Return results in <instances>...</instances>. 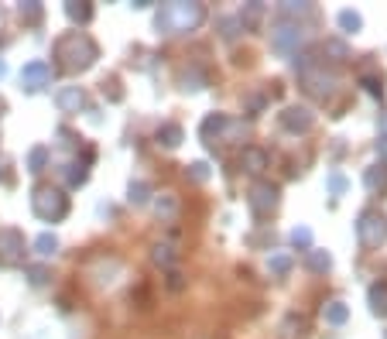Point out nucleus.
<instances>
[{
	"label": "nucleus",
	"instance_id": "obj_1",
	"mask_svg": "<svg viewBox=\"0 0 387 339\" xmlns=\"http://www.w3.org/2000/svg\"><path fill=\"white\" fill-rule=\"evenodd\" d=\"M52 59H55V65L62 72H86L99 59V45L86 31H69V35L55 38Z\"/></svg>",
	"mask_w": 387,
	"mask_h": 339
},
{
	"label": "nucleus",
	"instance_id": "obj_2",
	"mask_svg": "<svg viewBox=\"0 0 387 339\" xmlns=\"http://www.w3.org/2000/svg\"><path fill=\"white\" fill-rule=\"evenodd\" d=\"M202 21H206V7L202 4H195V0H175V4H165L155 14V28L161 35H189Z\"/></svg>",
	"mask_w": 387,
	"mask_h": 339
},
{
	"label": "nucleus",
	"instance_id": "obj_3",
	"mask_svg": "<svg viewBox=\"0 0 387 339\" xmlns=\"http://www.w3.org/2000/svg\"><path fill=\"white\" fill-rule=\"evenodd\" d=\"M31 209L41 223H62L69 216V196L55 185H38L31 196Z\"/></svg>",
	"mask_w": 387,
	"mask_h": 339
},
{
	"label": "nucleus",
	"instance_id": "obj_4",
	"mask_svg": "<svg viewBox=\"0 0 387 339\" xmlns=\"http://www.w3.org/2000/svg\"><path fill=\"white\" fill-rule=\"evenodd\" d=\"M356 240L367 247V250H377L387 243V216L381 209H364L356 216Z\"/></svg>",
	"mask_w": 387,
	"mask_h": 339
},
{
	"label": "nucleus",
	"instance_id": "obj_5",
	"mask_svg": "<svg viewBox=\"0 0 387 339\" xmlns=\"http://www.w3.org/2000/svg\"><path fill=\"white\" fill-rule=\"evenodd\" d=\"M305 28L302 24H291V21H278L271 28V48L278 55H298V48L305 45Z\"/></svg>",
	"mask_w": 387,
	"mask_h": 339
},
{
	"label": "nucleus",
	"instance_id": "obj_6",
	"mask_svg": "<svg viewBox=\"0 0 387 339\" xmlns=\"http://www.w3.org/2000/svg\"><path fill=\"white\" fill-rule=\"evenodd\" d=\"M278 202H281V189L274 182H254L251 192H247V206H251V213L257 220H268L278 209Z\"/></svg>",
	"mask_w": 387,
	"mask_h": 339
},
{
	"label": "nucleus",
	"instance_id": "obj_7",
	"mask_svg": "<svg viewBox=\"0 0 387 339\" xmlns=\"http://www.w3.org/2000/svg\"><path fill=\"white\" fill-rule=\"evenodd\" d=\"M302 89L309 93L312 100H329L332 93H336V76L332 72H326V65L319 62L315 69H309V72H302Z\"/></svg>",
	"mask_w": 387,
	"mask_h": 339
},
{
	"label": "nucleus",
	"instance_id": "obj_8",
	"mask_svg": "<svg viewBox=\"0 0 387 339\" xmlns=\"http://www.w3.org/2000/svg\"><path fill=\"white\" fill-rule=\"evenodd\" d=\"M24 233L14 230V226H7V230H0V267H18L24 264Z\"/></svg>",
	"mask_w": 387,
	"mask_h": 339
},
{
	"label": "nucleus",
	"instance_id": "obj_9",
	"mask_svg": "<svg viewBox=\"0 0 387 339\" xmlns=\"http://www.w3.org/2000/svg\"><path fill=\"white\" fill-rule=\"evenodd\" d=\"M278 123H281V130H288V134H309L312 127H315V113H312L309 106L291 103V106H285V110L278 113Z\"/></svg>",
	"mask_w": 387,
	"mask_h": 339
},
{
	"label": "nucleus",
	"instance_id": "obj_10",
	"mask_svg": "<svg viewBox=\"0 0 387 339\" xmlns=\"http://www.w3.org/2000/svg\"><path fill=\"white\" fill-rule=\"evenodd\" d=\"M52 76H55V69H52L48 62H41V59L28 62V65L21 69V82H24V89H28V93H38L41 86H48V82H52Z\"/></svg>",
	"mask_w": 387,
	"mask_h": 339
},
{
	"label": "nucleus",
	"instance_id": "obj_11",
	"mask_svg": "<svg viewBox=\"0 0 387 339\" xmlns=\"http://www.w3.org/2000/svg\"><path fill=\"white\" fill-rule=\"evenodd\" d=\"M240 168H244L247 175H261V172L268 168V151L257 148V144H247V148L240 151Z\"/></svg>",
	"mask_w": 387,
	"mask_h": 339
},
{
	"label": "nucleus",
	"instance_id": "obj_12",
	"mask_svg": "<svg viewBox=\"0 0 387 339\" xmlns=\"http://www.w3.org/2000/svg\"><path fill=\"white\" fill-rule=\"evenodd\" d=\"M55 103L62 113H79V110L86 106V89H82V86H65V89H58Z\"/></svg>",
	"mask_w": 387,
	"mask_h": 339
},
{
	"label": "nucleus",
	"instance_id": "obj_13",
	"mask_svg": "<svg viewBox=\"0 0 387 339\" xmlns=\"http://www.w3.org/2000/svg\"><path fill=\"white\" fill-rule=\"evenodd\" d=\"M278 14H281V21L298 24V21H309L315 14V7H312L309 0H285V4H278Z\"/></svg>",
	"mask_w": 387,
	"mask_h": 339
},
{
	"label": "nucleus",
	"instance_id": "obj_14",
	"mask_svg": "<svg viewBox=\"0 0 387 339\" xmlns=\"http://www.w3.org/2000/svg\"><path fill=\"white\" fill-rule=\"evenodd\" d=\"M278 336L281 339H309V319L298 316V312H291V316H285V322L278 326Z\"/></svg>",
	"mask_w": 387,
	"mask_h": 339
},
{
	"label": "nucleus",
	"instance_id": "obj_15",
	"mask_svg": "<svg viewBox=\"0 0 387 339\" xmlns=\"http://www.w3.org/2000/svg\"><path fill=\"white\" fill-rule=\"evenodd\" d=\"M178 86H182L185 93H199V89H206V86H209V72H206V69H199V65H189V69H182V72H178Z\"/></svg>",
	"mask_w": 387,
	"mask_h": 339
},
{
	"label": "nucleus",
	"instance_id": "obj_16",
	"mask_svg": "<svg viewBox=\"0 0 387 339\" xmlns=\"http://www.w3.org/2000/svg\"><path fill=\"white\" fill-rule=\"evenodd\" d=\"M364 185H367L370 196H384V192H387V165H384V161L370 165L367 172H364Z\"/></svg>",
	"mask_w": 387,
	"mask_h": 339
},
{
	"label": "nucleus",
	"instance_id": "obj_17",
	"mask_svg": "<svg viewBox=\"0 0 387 339\" xmlns=\"http://www.w3.org/2000/svg\"><path fill=\"white\" fill-rule=\"evenodd\" d=\"M227 113H209V117L202 120V127H199V134H202V140L206 144H216V140L223 138V127H227Z\"/></svg>",
	"mask_w": 387,
	"mask_h": 339
},
{
	"label": "nucleus",
	"instance_id": "obj_18",
	"mask_svg": "<svg viewBox=\"0 0 387 339\" xmlns=\"http://www.w3.org/2000/svg\"><path fill=\"white\" fill-rule=\"evenodd\" d=\"M319 52H322V55H326L332 65H343V62H349V45L343 38H326L322 45H319Z\"/></svg>",
	"mask_w": 387,
	"mask_h": 339
},
{
	"label": "nucleus",
	"instance_id": "obj_19",
	"mask_svg": "<svg viewBox=\"0 0 387 339\" xmlns=\"http://www.w3.org/2000/svg\"><path fill=\"white\" fill-rule=\"evenodd\" d=\"M291 267H295V257H291L288 250H271L268 254V271H271L274 278H288Z\"/></svg>",
	"mask_w": 387,
	"mask_h": 339
},
{
	"label": "nucleus",
	"instance_id": "obj_20",
	"mask_svg": "<svg viewBox=\"0 0 387 339\" xmlns=\"http://www.w3.org/2000/svg\"><path fill=\"white\" fill-rule=\"evenodd\" d=\"M367 305L374 316H387V281H374L367 288Z\"/></svg>",
	"mask_w": 387,
	"mask_h": 339
},
{
	"label": "nucleus",
	"instance_id": "obj_21",
	"mask_svg": "<svg viewBox=\"0 0 387 339\" xmlns=\"http://www.w3.org/2000/svg\"><path fill=\"white\" fill-rule=\"evenodd\" d=\"M305 267L315 271V274H326V271L332 267V254L329 250H315V247H312V250H305Z\"/></svg>",
	"mask_w": 387,
	"mask_h": 339
},
{
	"label": "nucleus",
	"instance_id": "obj_22",
	"mask_svg": "<svg viewBox=\"0 0 387 339\" xmlns=\"http://www.w3.org/2000/svg\"><path fill=\"white\" fill-rule=\"evenodd\" d=\"M155 138H158V144H165V148H178V144L185 140V130H182L178 123H161Z\"/></svg>",
	"mask_w": 387,
	"mask_h": 339
},
{
	"label": "nucleus",
	"instance_id": "obj_23",
	"mask_svg": "<svg viewBox=\"0 0 387 339\" xmlns=\"http://www.w3.org/2000/svg\"><path fill=\"white\" fill-rule=\"evenodd\" d=\"M360 86L367 89L374 100H384V76H381V72H370V69H364V72H360Z\"/></svg>",
	"mask_w": 387,
	"mask_h": 339
},
{
	"label": "nucleus",
	"instance_id": "obj_24",
	"mask_svg": "<svg viewBox=\"0 0 387 339\" xmlns=\"http://www.w3.org/2000/svg\"><path fill=\"white\" fill-rule=\"evenodd\" d=\"M336 24H339L347 35H356V31L364 28V14H360V11H353V7H347V11H339V14H336Z\"/></svg>",
	"mask_w": 387,
	"mask_h": 339
},
{
	"label": "nucleus",
	"instance_id": "obj_25",
	"mask_svg": "<svg viewBox=\"0 0 387 339\" xmlns=\"http://www.w3.org/2000/svg\"><path fill=\"white\" fill-rule=\"evenodd\" d=\"M322 319L329 322V326H347L349 309L343 301H326V305H322Z\"/></svg>",
	"mask_w": 387,
	"mask_h": 339
},
{
	"label": "nucleus",
	"instance_id": "obj_26",
	"mask_svg": "<svg viewBox=\"0 0 387 339\" xmlns=\"http://www.w3.org/2000/svg\"><path fill=\"white\" fill-rule=\"evenodd\" d=\"M65 14H69V21H76V24H86V21L93 18V4H86V0H69V4H65Z\"/></svg>",
	"mask_w": 387,
	"mask_h": 339
},
{
	"label": "nucleus",
	"instance_id": "obj_27",
	"mask_svg": "<svg viewBox=\"0 0 387 339\" xmlns=\"http://www.w3.org/2000/svg\"><path fill=\"white\" fill-rule=\"evenodd\" d=\"M155 213L161 216V220H175V216H178V199H175L172 192L158 196V199H155Z\"/></svg>",
	"mask_w": 387,
	"mask_h": 339
},
{
	"label": "nucleus",
	"instance_id": "obj_28",
	"mask_svg": "<svg viewBox=\"0 0 387 339\" xmlns=\"http://www.w3.org/2000/svg\"><path fill=\"white\" fill-rule=\"evenodd\" d=\"M86 179H89V165H82V161H72V165H65V182H69L72 189L86 185Z\"/></svg>",
	"mask_w": 387,
	"mask_h": 339
},
{
	"label": "nucleus",
	"instance_id": "obj_29",
	"mask_svg": "<svg viewBox=\"0 0 387 339\" xmlns=\"http://www.w3.org/2000/svg\"><path fill=\"white\" fill-rule=\"evenodd\" d=\"M41 18H45V4H38V0H28V4H21V21L24 24H41Z\"/></svg>",
	"mask_w": 387,
	"mask_h": 339
},
{
	"label": "nucleus",
	"instance_id": "obj_30",
	"mask_svg": "<svg viewBox=\"0 0 387 339\" xmlns=\"http://www.w3.org/2000/svg\"><path fill=\"white\" fill-rule=\"evenodd\" d=\"M261 18H264V4H261V0H251V4H244V11H240V24H244V28L257 24Z\"/></svg>",
	"mask_w": 387,
	"mask_h": 339
},
{
	"label": "nucleus",
	"instance_id": "obj_31",
	"mask_svg": "<svg viewBox=\"0 0 387 339\" xmlns=\"http://www.w3.org/2000/svg\"><path fill=\"white\" fill-rule=\"evenodd\" d=\"M151 199V185L148 182H131V189H127V202H134V206H144V202Z\"/></svg>",
	"mask_w": 387,
	"mask_h": 339
},
{
	"label": "nucleus",
	"instance_id": "obj_32",
	"mask_svg": "<svg viewBox=\"0 0 387 339\" xmlns=\"http://www.w3.org/2000/svg\"><path fill=\"white\" fill-rule=\"evenodd\" d=\"M151 260H155L158 267H172L175 264V247H168V243H155V247H151Z\"/></svg>",
	"mask_w": 387,
	"mask_h": 339
},
{
	"label": "nucleus",
	"instance_id": "obj_33",
	"mask_svg": "<svg viewBox=\"0 0 387 339\" xmlns=\"http://www.w3.org/2000/svg\"><path fill=\"white\" fill-rule=\"evenodd\" d=\"M288 240H291L295 250H312V230L309 226H295V230L288 233Z\"/></svg>",
	"mask_w": 387,
	"mask_h": 339
},
{
	"label": "nucleus",
	"instance_id": "obj_34",
	"mask_svg": "<svg viewBox=\"0 0 387 339\" xmlns=\"http://www.w3.org/2000/svg\"><path fill=\"white\" fill-rule=\"evenodd\" d=\"M209 175H213V168H209L206 161H192V165L185 168V179H189V182H199V185H202V182H209Z\"/></svg>",
	"mask_w": 387,
	"mask_h": 339
},
{
	"label": "nucleus",
	"instance_id": "obj_35",
	"mask_svg": "<svg viewBox=\"0 0 387 339\" xmlns=\"http://www.w3.org/2000/svg\"><path fill=\"white\" fill-rule=\"evenodd\" d=\"M24 274H28V281H31L35 288L48 284V278H52V271H48L45 264H28V267H24Z\"/></svg>",
	"mask_w": 387,
	"mask_h": 339
},
{
	"label": "nucleus",
	"instance_id": "obj_36",
	"mask_svg": "<svg viewBox=\"0 0 387 339\" xmlns=\"http://www.w3.org/2000/svg\"><path fill=\"white\" fill-rule=\"evenodd\" d=\"M35 250H38L41 257H52V254H58V237H55V233H41V237L35 240Z\"/></svg>",
	"mask_w": 387,
	"mask_h": 339
},
{
	"label": "nucleus",
	"instance_id": "obj_37",
	"mask_svg": "<svg viewBox=\"0 0 387 339\" xmlns=\"http://www.w3.org/2000/svg\"><path fill=\"white\" fill-rule=\"evenodd\" d=\"M264 106H268V96H264V93H251V96L244 100L247 117H261V113H264Z\"/></svg>",
	"mask_w": 387,
	"mask_h": 339
},
{
	"label": "nucleus",
	"instance_id": "obj_38",
	"mask_svg": "<svg viewBox=\"0 0 387 339\" xmlns=\"http://www.w3.org/2000/svg\"><path fill=\"white\" fill-rule=\"evenodd\" d=\"M45 165H48V148H31V155H28V172H45Z\"/></svg>",
	"mask_w": 387,
	"mask_h": 339
},
{
	"label": "nucleus",
	"instance_id": "obj_39",
	"mask_svg": "<svg viewBox=\"0 0 387 339\" xmlns=\"http://www.w3.org/2000/svg\"><path fill=\"white\" fill-rule=\"evenodd\" d=\"M240 31H244V24H240V18H219V35L227 41L240 38Z\"/></svg>",
	"mask_w": 387,
	"mask_h": 339
},
{
	"label": "nucleus",
	"instance_id": "obj_40",
	"mask_svg": "<svg viewBox=\"0 0 387 339\" xmlns=\"http://www.w3.org/2000/svg\"><path fill=\"white\" fill-rule=\"evenodd\" d=\"M103 96H107L110 103L124 100V86H120V79H103Z\"/></svg>",
	"mask_w": 387,
	"mask_h": 339
},
{
	"label": "nucleus",
	"instance_id": "obj_41",
	"mask_svg": "<svg viewBox=\"0 0 387 339\" xmlns=\"http://www.w3.org/2000/svg\"><path fill=\"white\" fill-rule=\"evenodd\" d=\"M347 185H349V182H347L343 172H332V175H329V192H332V196H347Z\"/></svg>",
	"mask_w": 387,
	"mask_h": 339
},
{
	"label": "nucleus",
	"instance_id": "obj_42",
	"mask_svg": "<svg viewBox=\"0 0 387 339\" xmlns=\"http://www.w3.org/2000/svg\"><path fill=\"white\" fill-rule=\"evenodd\" d=\"M374 148H377V158H381V161H384V165H387V134H381Z\"/></svg>",
	"mask_w": 387,
	"mask_h": 339
},
{
	"label": "nucleus",
	"instance_id": "obj_43",
	"mask_svg": "<svg viewBox=\"0 0 387 339\" xmlns=\"http://www.w3.org/2000/svg\"><path fill=\"white\" fill-rule=\"evenodd\" d=\"M168 288H172V291H182V288H185V281H182V274H178V271H172V274H168Z\"/></svg>",
	"mask_w": 387,
	"mask_h": 339
},
{
	"label": "nucleus",
	"instance_id": "obj_44",
	"mask_svg": "<svg viewBox=\"0 0 387 339\" xmlns=\"http://www.w3.org/2000/svg\"><path fill=\"white\" fill-rule=\"evenodd\" d=\"M377 127H381V134H387V110H381V117H377Z\"/></svg>",
	"mask_w": 387,
	"mask_h": 339
},
{
	"label": "nucleus",
	"instance_id": "obj_45",
	"mask_svg": "<svg viewBox=\"0 0 387 339\" xmlns=\"http://www.w3.org/2000/svg\"><path fill=\"white\" fill-rule=\"evenodd\" d=\"M4 76H7V62L0 59V79H4Z\"/></svg>",
	"mask_w": 387,
	"mask_h": 339
},
{
	"label": "nucleus",
	"instance_id": "obj_46",
	"mask_svg": "<svg viewBox=\"0 0 387 339\" xmlns=\"http://www.w3.org/2000/svg\"><path fill=\"white\" fill-rule=\"evenodd\" d=\"M384 339H387V329H384Z\"/></svg>",
	"mask_w": 387,
	"mask_h": 339
}]
</instances>
